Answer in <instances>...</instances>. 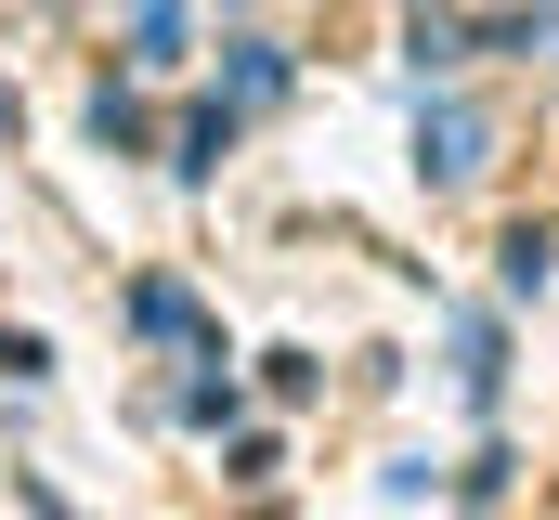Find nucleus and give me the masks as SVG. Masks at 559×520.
<instances>
[{
	"label": "nucleus",
	"instance_id": "nucleus-1",
	"mask_svg": "<svg viewBox=\"0 0 559 520\" xmlns=\"http://www.w3.org/2000/svg\"><path fill=\"white\" fill-rule=\"evenodd\" d=\"M481 143H495V130L468 118V105H429V130H417V156L442 169V182H481Z\"/></svg>",
	"mask_w": 559,
	"mask_h": 520
},
{
	"label": "nucleus",
	"instance_id": "nucleus-2",
	"mask_svg": "<svg viewBox=\"0 0 559 520\" xmlns=\"http://www.w3.org/2000/svg\"><path fill=\"white\" fill-rule=\"evenodd\" d=\"M182 52V0H143V66H169Z\"/></svg>",
	"mask_w": 559,
	"mask_h": 520
},
{
	"label": "nucleus",
	"instance_id": "nucleus-3",
	"mask_svg": "<svg viewBox=\"0 0 559 520\" xmlns=\"http://www.w3.org/2000/svg\"><path fill=\"white\" fill-rule=\"evenodd\" d=\"M547 26H559V0H547Z\"/></svg>",
	"mask_w": 559,
	"mask_h": 520
}]
</instances>
